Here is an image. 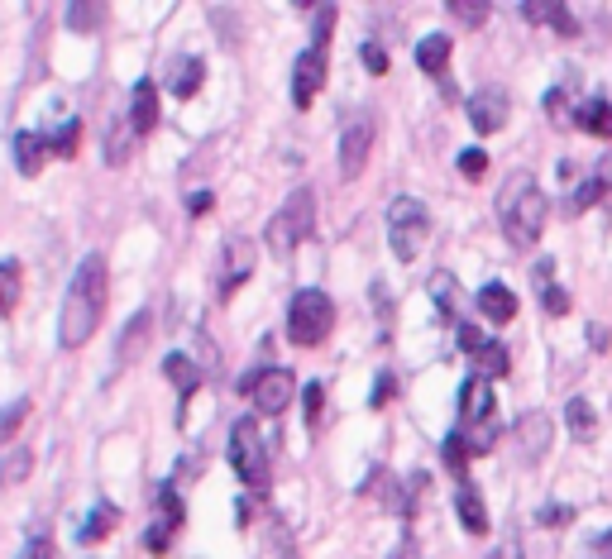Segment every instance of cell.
<instances>
[{"mask_svg": "<svg viewBox=\"0 0 612 559\" xmlns=\"http://www.w3.org/2000/svg\"><path fill=\"white\" fill-rule=\"evenodd\" d=\"M498 220H503V235L512 239L517 249H531L536 239L546 235L550 201L531 172H512L503 182V192H498Z\"/></svg>", "mask_w": 612, "mask_h": 559, "instance_id": "obj_2", "label": "cell"}, {"mask_svg": "<svg viewBox=\"0 0 612 559\" xmlns=\"http://www.w3.org/2000/svg\"><path fill=\"white\" fill-rule=\"evenodd\" d=\"M15 168H20L24 177H39V168H44V139H39L34 129H20V134H15Z\"/></svg>", "mask_w": 612, "mask_h": 559, "instance_id": "obj_22", "label": "cell"}, {"mask_svg": "<svg viewBox=\"0 0 612 559\" xmlns=\"http://www.w3.org/2000/svg\"><path fill=\"white\" fill-rule=\"evenodd\" d=\"M106 316V258L87 254L77 263V273L67 282V297L58 306V344L82 349L96 335V325Z\"/></svg>", "mask_w": 612, "mask_h": 559, "instance_id": "obj_1", "label": "cell"}, {"mask_svg": "<svg viewBox=\"0 0 612 559\" xmlns=\"http://www.w3.org/2000/svg\"><path fill=\"white\" fill-rule=\"evenodd\" d=\"M359 58H364V67H369V72H378V77L388 72V53H383L378 43H364V48H359Z\"/></svg>", "mask_w": 612, "mask_h": 559, "instance_id": "obj_41", "label": "cell"}, {"mask_svg": "<svg viewBox=\"0 0 612 559\" xmlns=\"http://www.w3.org/2000/svg\"><path fill=\"white\" fill-rule=\"evenodd\" d=\"M455 512H459V521H464V531H469V536H488V507H483V497H479L474 483H459Z\"/></svg>", "mask_w": 612, "mask_h": 559, "instance_id": "obj_18", "label": "cell"}, {"mask_svg": "<svg viewBox=\"0 0 612 559\" xmlns=\"http://www.w3.org/2000/svg\"><path fill=\"white\" fill-rule=\"evenodd\" d=\"M130 139H134L130 120H115V129L106 134V163H110V168H120V163L130 158Z\"/></svg>", "mask_w": 612, "mask_h": 559, "instance_id": "obj_30", "label": "cell"}, {"mask_svg": "<svg viewBox=\"0 0 612 559\" xmlns=\"http://www.w3.org/2000/svg\"><path fill=\"white\" fill-rule=\"evenodd\" d=\"M546 115L555 125H569V120H574V110H569V86H550L546 91Z\"/></svg>", "mask_w": 612, "mask_h": 559, "instance_id": "obj_36", "label": "cell"}, {"mask_svg": "<svg viewBox=\"0 0 612 559\" xmlns=\"http://www.w3.org/2000/svg\"><path fill=\"white\" fill-rule=\"evenodd\" d=\"M369 149H373V120L369 115H364V120H350L345 134H340V177H345V182H354V177L364 172Z\"/></svg>", "mask_w": 612, "mask_h": 559, "instance_id": "obj_10", "label": "cell"}, {"mask_svg": "<svg viewBox=\"0 0 612 559\" xmlns=\"http://www.w3.org/2000/svg\"><path fill=\"white\" fill-rule=\"evenodd\" d=\"M393 397V373H378V387H373V407H388Z\"/></svg>", "mask_w": 612, "mask_h": 559, "instance_id": "obj_46", "label": "cell"}, {"mask_svg": "<svg viewBox=\"0 0 612 559\" xmlns=\"http://www.w3.org/2000/svg\"><path fill=\"white\" fill-rule=\"evenodd\" d=\"M211 206H216V196H211V192H192V196H187V211H192V215H206Z\"/></svg>", "mask_w": 612, "mask_h": 559, "instance_id": "obj_48", "label": "cell"}, {"mask_svg": "<svg viewBox=\"0 0 612 559\" xmlns=\"http://www.w3.org/2000/svg\"><path fill=\"white\" fill-rule=\"evenodd\" d=\"M589 344L593 349H608V330H603V325H589Z\"/></svg>", "mask_w": 612, "mask_h": 559, "instance_id": "obj_50", "label": "cell"}, {"mask_svg": "<svg viewBox=\"0 0 612 559\" xmlns=\"http://www.w3.org/2000/svg\"><path fill=\"white\" fill-rule=\"evenodd\" d=\"M522 15L531 24H550V29H555V34H565V39H574V34H579V20L569 15L565 0H526Z\"/></svg>", "mask_w": 612, "mask_h": 559, "instance_id": "obj_14", "label": "cell"}, {"mask_svg": "<svg viewBox=\"0 0 612 559\" xmlns=\"http://www.w3.org/2000/svg\"><path fill=\"white\" fill-rule=\"evenodd\" d=\"M20 559H53V540L44 531H34V536L20 545Z\"/></svg>", "mask_w": 612, "mask_h": 559, "instance_id": "obj_39", "label": "cell"}, {"mask_svg": "<svg viewBox=\"0 0 612 559\" xmlns=\"http://www.w3.org/2000/svg\"><path fill=\"white\" fill-rule=\"evenodd\" d=\"M149 550H153V555H163V550H168V521L149 526Z\"/></svg>", "mask_w": 612, "mask_h": 559, "instance_id": "obj_47", "label": "cell"}, {"mask_svg": "<svg viewBox=\"0 0 612 559\" xmlns=\"http://www.w3.org/2000/svg\"><path fill=\"white\" fill-rule=\"evenodd\" d=\"M321 397H326V392H321V383H306V426H311V430L321 426Z\"/></svg>", "mask_w": 612, "mask_h": 559, "instance_id": "obj_40", "label": "cell"}, {"mask_svg": "<svg viewBox=\"0 0 612 559\" xmlns=\"http://www.w3.org/2000/svg\"><path fill=\"white\" fill-rule=\"evenodd\" d=\"M474 306H479L483 321H493V325H507L512 316H517V297L507 292L503 282H488V287H479V301H474Z\"/></svg>", "mask_w": 612, "mask_h": 559, "instance_id": "obj_16", "label": "cell"}, {"mask_svg": "<svg viewBox=\"0 0 612 559\" xmlns=\"http://www.w3.org/2000/svg\"><path fill=\"white\" fill-rule=\"evenodd\" d=\"M201 77H206V63L201 58H168V67H163V82H168V91L173 96H197L201 91Z\"/></svg>", "mask_w": 612, "mask_h": 559, "instance_id": "obj_15", "label": "cell"}, {"mask_svg": "<svg viewBox=\"0 0 612 559\" xmlns=\"http://www.w3.org/2000/svg\"><path fill=\"white\" fill-rule=\"evenodd\" d=\"M249 273H254V244L244 235H225V244H220V273H216L220 297H235L240 282H249Z\"/></svg>", "mask_w": 612, "mask_h": 559, "instance_id": "obj_8", "label": "cell"}, {"mask_svg": "<svg viewBox=\"0 0 612 559\" xmlns=\"http://www.w3.org/2000/svg\"><path fill=\"white\" fill-rule=\"evenodd\" d=\"M440 459H445V469L455 473V478H464V469H469L474 450H469V440H464L459 430H450V435H445V445H440Z\"/></svg>", "mask_w": 612, "mask_h": 559, "instance_id": "obj_28", "label": "cell"}, {"mask_svg": "<svg viewBox=\"0 0 612 559\" xmlns=\"http://www.w3.org/2000/svg\"><path fill=\"white\" fill-rule=\"evenodd\" d=\"M24 416H29V397H20V402H10L0 411V445H10V435L24 426Z\"/></svg>", "mask_w": 612, "mask_h": 559, "instance_id": "obj_34", "label": "cell"}, {"mask_svg": "<svg viewBox=\"0 0 612 559\" xmlns=\"http://www.w3.org/2000/svg\"><path fill=\"white\" fill-rule=\"evenodd\" d=\"M29 473H34V454L24 450V445L0 454V488H20Z\"/></svg>", "mask_w": 612, "mask_h": 559, "instance_id": "obj_24", "label": "cell"}, {"mask_svg": "<svg viewBox=\"0 0 612 559\" xmlns=\"http://www.w3.org/2000/svg\"><path fill=\"white\" fill-rule=\"evenodd\" d=\"M445 63H450V39H445V34H426V39L416 43V67H421V72L440 77Z\"/></svg>", "mask_w": 612, "mask_h": 559, "instance_id": "obj_23", "label": "cell"}, {"mask_svg": "<svg viewBox=\"0 0 612 559\" xmlns=\"http://www.w3.org/2000/svg\"><path fill=\"white\" fill-rule=\"evenodd\" d=\"M431 239V211L416 201V196H393L388 201V244L402 263H412Z\"/></svg>", "mask_w": 612, "mask_h": 559, "instance_id": "obj_5", "label": "cell"}, {"mask_svg": "<svg viewBox=\"0 0 612 559\" xmlns=\"http://www.w3.org/2000/svg\"><path fill=\"white\" fill-rule=\"evenodd\" d=\"M163 373H168V383L177 387V397H182V407L192 402V392L201 387V368L187 359V354H168L163 359Z\"/></svg>", "mask_w": 612, "mask_h": 559, "instance_id": "obj_19", "label": "cell"}, {"mask_svg": "<svg viewBox=\"0 0 612 559\" xmlns=\"http://www.w3.org/2000/svg\"><path fill=\"white\" fill-rule=\"evenodd\" d=\"M569 516H574L569 507H541V512H536V521H541V526H565Z\"/></svg>", "mask_w": 612, "mask_h": 559, "instance_id": "obj_45", "label": "cell"}, {"mask_svg": "<svg viewBox=\"0 0 612 559\" xmlns=\"http://www.w3.org/2000/svg\"><path fill=\"white\" fill-rule=\"evenodd\" d=\"M589 559H612V531H603V536L589 545Z\"/></svg>", "mask_w": 612, "mask_h": 559, "instance_id": "obj_49", "label": "cell"}, {"mask_svg": "<svg viewBox=\"0 0 612 559\" xmlns=\"http://www.w3.org/2000/svg\"><path fill=\"white\" fill-rule=\"evenodd\" d=\"M603 192H608V182L593 172L589 182H579V187H574V196H569V211H584V206H593V201H598Z\"/></svg>", "mask_w": 612, "mask_h": 559, "instance_id": "obj_35", "label": "cell"}, {"mask_svg": "<svg viewBox=\"0 0 612 559\" xmlns=\"http://www.w3.org/2000/svg\"><path fill=\"white\" fill-rule=\"evenodd\" d=\"M598 177H603V182H608V187H612V153H608V158H603V163H598Z\"/></svg>", "mask_w": 612, "mask_h": 559, "instance_id": "obj_51", "label": "cell"}, {"mask_svg": "<svg viewBox=\"0 0 612 559\" xmlns=\"http://www.w3.org/2000/svg\"><path fill=\"white\" fill-rule=\"evenodd\" d=\"M493 421V383L488 378H469L459 387V430H474V426H488Z\"/></svg>", "mask_w": 612, "mask_h": 559, "instance_id": "obj_13", "label": "cell"}, {"mask_svg": "<svg viewBox=\"0 0 612 559\" xmlns=\"http://www.w3.org/2000/svg\"><path fill=\"white\" fill-rule=\"evenodd\" d=\"M20 301V268L15 263H0V316H10Z\"/></svg>", "mask_w": 612, "mask_h": 559, "instance_id": "obj_31", "label": "cell"}, {"mask_svg": "<svg viewBox=\"0 0 612 559\" xmlns=\"http://www.w3.org/2000/svg\"><path fill=\"white\" fill-rule=\"evenodd\" d=\"M507 115H512V101H507L503 86H479L469 96V125L479 134H498L507 125Z\"/></svg>", "mask_w": 612, "mask_h": 559, "instance_id": "obj_9", "label": "cell"}, {"mask_svg": "<svg viewBox=\"0 0 612 559\" xmlns=\"http://www.w3.org/2000/svg\"><path fill=\"white\" fill-rule=\"evenodd\" d=\"M431 297H436L440 321H459V311L469 306V301H464V292H459L455 273H436V278H431Z\"/></svg>", "mask_w": 612, "mask_h": 559, "instance_id": "obj_20", "label": "cell"}, {"mask_svg": "<svg viewBox=\"0 0 612 559\" xmlns=\"http://www.w3.org/2000/svg\"><path fill=\"white\" fill-rule=\"evenodd\" d=\"M330 24H335V5H326V10H316V43H311V48H321V53H326Z\"/></svg>", "mask_w": 612, "mask_h": 559, "instance_id": "obj_42", "label": "cell"}, {"mask_svg": "<svg viewBox=\"0 0 612 559\" xmlns=\"http://www.w3.org/2000/svg\"><path fill=\"white\" fill-rule=\"evenodd\" d=\"M144 340H149V311H139V316L125 325V335H120V364H130L134 354L144 349Z\"/></svg>", "mask_w": 612, "mask_h": 559, "instance_id": "obj_29", "label": "cell"}, {"mask_svg": "<svg viewBox=\"0 0 612 559\" xmlns=\"http://www.w3.org/2000/svg\"><path fill=\"white\" fill-rule=\"evenodd\" d=\"M483 344H488V340L479 335V325H469V321L459 325V349H464V354H479Z\"/></svg>", "mask_w": 612, "mask_h": 559, "instance_id": "obj_44", "label": "cell"}, {"mask_svg": "<svg viewBox=\"0 0 612 559\" xmlns=\"http://www.w3.org/2000/svg\"><path fill=\"white\" fill-rule=\"evenodd\" d=\"M550 435H555V421H550L546 411H526L522 421L512 426V440H517V454H522L526 464H536L541 454L550 450Z\"/></svg>", "mask_w": 612, "mask_h": 559, "instance_id": "obj_12", "label": "cell"}, {"mask_svg": "<svg viewBox=\"0 0 612 559\" xmlns=\"http://www.w3.org/2000/svg\"><path fill=\"white\" fill-rule=\"evenodd\" d=\"M565 426H569V435H574V440H593V430H598V416H593V402H589V397H569Z\"/></svg>", "mask_w": 612, "mask_h": 559, "instance_id": "obj_25", "label": "cell"}, {"mask_svg": "<svg viewBox=\"0 0 612 559\" xmlns=\"http://www.w3.org/2000/svg\"><path fill=\"white\" fill-rule=\"evenodd\" d=\"M474 359H479V378H507V368H512V354H507L503 340H488Z\"/></svg>", "mask_w": 612, "mask_h": 559, "instance_id": "obj_26", "label": "cell"}, {"mask_svg": "<svg viewBox=\"0 0 612 559\" xmlns=\"http://www.w3.org/2000/svg\"><path fill=\"white\" fill-rule=\"evenodd\" d=\"M130 129L134 134H149L158 125V86L153 82H134V96H130Z\"/></svg>", "mask_w": 612, "mask_h": 559, "instance_id": "obj_17", "label": "cell"}, {"mask_svg": "<svg viewBox=\"0 0 612 559\" xmlns=\"http://www.w3.org/2000/svg\"><path fill=\"white\" fill-rule=\"evenodd\" d=\"M541 301H546L550 316H565V311H569V292H565V287H546V292H541Z\"/></svg>", "mask_w": 612, "mask_h": 559, "instance_id": "obj_43", "label": "cell"}, {"mask_svg": "<svg viewBox=\"0 0 612 559\" xmlns=\"http://www.w3.org/2000/svg\"><path fill=\"white\" fill-rule=\"evenodd\" d=\"M574 129H584L593 139H612V101H584L574 110Z\"/></svg>", "mask_w": 612, "mask_h": 559, "instance_id": "obj_21", "label": "cell"}, {"mask_svg": "<svg viewBox=\"0 0 612 559\" xmlns=\"http://www.w3.org/2000/svg\"><path fill=\"white\" fill-rule=\"evenodd\" d=\"M115 526H120V512H115L110 502H96V512L82 521V540H87V545H96V540H106Z\"/></svg>", "mask_w": 612, "mask_h": 559, "instance_id": "obj_27", "label": "cell"}, {"mask_svg": "<svg viewBox=\"0 0 612 559\" xmlns=\"http://www.w3.org/2000/svg\"><path fill=\"white\" fill-rule=\"evenodd\" d=\"M77 144H82V120H67L63 125V134L48 144V149L58 153V158H77Z\"/></svg>", "mask_w": 612, "mask_h": 559, "instance_id": "obj_37", "label": "cell"}, {"mask_svg": "<svg viewBox=\"0 0 612 559\" xmlns=\"http://www.w3.org/2000/svg\"><path fill=\"white\" fill-rule=\"evenodd\" d=\"M101 15H106V10H101L96 0H77V5L67 10V24H72L77 34H87V29H96V24H101Z\"/></svg>", "mask_w": 612, "mask_h": 559, "instance_id": "obj_32", "label": "cell"}, {"mask_svg": "<svg viewBox=\"0 0 612 559\" xmlns=\"http://www.w3.org/2000/svg\"><path fill=\"white\" fill-rule=\"evenodd\" d=\"M330 325H335V306L321 287H302L292 306H287V340L302 344V349H316V344L330 335Z\"/></svg>", "mask_w": 612, "mask_h": 559, "instance_id": "obj_4", "label": "cell"}, {"mask_svg": "<svg viewBox=\"0 0 612 559\" xmlns=\"http://www.w3.org/2000/svg\"><path fill=\"white\" fill-rule=\"evenodd\" d=\"M240 392L263 411V416H283L287 402H292V392H297V378L287 373V368H259L254 378H244Z\"/></svg>", "mask_w": 612, "mask_h": 559, "instance_id": "obj_7", "label": "cell"}, {"mask_svg": "<svg viewBox=\"0 0 612 559\" xmlns=\"http://www.w3.org/2000/svg\"><path fill=\"white\" fill-rule=\"evenodd\" d=\"M321 86H326V53L321 48H306V53H297V63H292V101L306 110L316 101Z\"/></svg>", "mask_w": 612, "mask_h": 559, "instance_id": "obj_11", "label": "cell"}, {"mask_svg": "<svg viewBox=\"0 0 612 559\" xmlns=\"http://www.w3.org/2000/svg\"><path fill=\"white\" fill-rule=\"evenodd\" d=\"M393 559H412V545H402V550H393Z\"/></svg>", "mask_w": 612, "mask_h": 559, "instance_id": "obj_52", "label": "cell"}, {"mask_svg": "<svg viewBox=\"0 0 612 559\" xmlns=\"http://www.w3.org/2000/svg\"><path fill=\"white\" fill-rule=\"evenodd\" d=\"M316 230V192L311 187H297V192L283 201V211L268 220V249L273 258H292L297 244Z\"/></svg>", "mask_w": 612, "mask_h": 559, "instance_id": "obj_3", "label": "cell"}, {"mask_svg": "<svg viewBox=\"0 0 612 559\" xmlns=\"http://www.w3.org/2000/svg\"><path fill=\"white\" fill-rule=\"evenodd\" d=\"M483 172H488V153H483V149H464V153H459V177L479 182Z\"/></svg>", "mask_w": 612, "mask_h": 559, "instance_id": "obj_38", "label": "cell"}, {"mask_svg": "<svg viewBox=\"0 0 612 559\" xmlns=\"http://www.w3.org/2000/svg\"><path fill=\"white\" fill-rule=\"evenodd\" d=\"M230 464H235V473H240L254 493H263L268 478H273V464H268V450H263V440H259V426L249 416L235 421V430H230Z\"/></svg>", "mask_w": 612, "mask_h": 559, "instance_id": "obj_6", "label": "cell"}, {"mask_svg": "<svg viewBox=\"0 0 612 559\" xmlns=\"http://www.w3.org/2000/svg\"><path fill=\"white\" fill-rule=\"evenodd\" d=\"M450 15L459 24H469V29H479L488 20V0H450Z\"/></svg>", "mask_w": 612, "mask_h": 559, "instance_id": "obj_33", "label": "cell"}]
</instances>
